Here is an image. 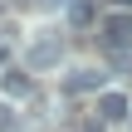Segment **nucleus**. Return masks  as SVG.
I'll list each match as a JSON object with an SVG mask.
<instances>
[{"instance_id": "obj_8", "label": "nucleus", "mask_w": 132, "mask_h": 132, "mask_svg": "<svg viewBox=\"0 0 132 132\" xmlns=\"http://www.w3.org/2000/svg\"><path fill=\"white\" fill-rule=\"evenodd\" d=\"M83 132H103V127H98V122H88V127H83Z\"/></svg>"}, {"instance_id": "obj_6", "label": "nucleus", "mask_w": 132, "mask_h": 132, "mask_svg": "<svg viewBox=\"0 0 132 132\" xmlns=\"http://www.w3.org/2000/svg\"><path fill=\"white\" fill-rule=\"evenodd\" d=\"M69 24H93V0H69Z\"/></svg>"}, {"instance_id": "obj_7", "label": "nucleus", "mask_w": 132, "mask_h": 132, "mask_svg": "<svg viewBox=\"0 0 132 132\" xmlns=\"http://www.w3.org/2000/svg\"><path fill=\"white\" fill-rule=\"evenodd\" d=\"M34 5H39V10H54V5H64V0H34Z\"/></svg>"}, {"instance_id": "obj_4", "label": "nucleus", "mask_w": 132, "mask_h": 132, "mask_svg": "<svg viewBox=\"0 0 132 132\" xmlns=\"http://www.w3.org/2000/svg\"><path fill=\"white\" fill-rule=\"evenodd\" d=\"M127 113H132V103L122 98V93H103V98H98V118L118 122V118H127Z\"/></svg>"}, {"instance_id": "obj_1", "label": "nucleus", "mask_w": 132, "mask_h": 132, "mask_svg": "<svg viewBox=\"0 0 132 132\" xmlns=\"http://www.w3.org/2000/svg\"><path fill=\"white\" fill-rule=\"evenodd\" d=\"M103 44H108V49H127V44H132V10L103 20Z\"/></svg>"}, {"instance_id": "obj_5", "label": "nucleus", "mask_w": 132, "mask_h": 132, "mask_svg": "<svg viewBox=\"0 0 132 132\" xmlns=\"http://www.w3.org/2000/svg\"><path fill=\"white\" fill-rule=\"evenodd\" d=\"M0 88H5L10 98H24V93H29V73H24V69H10V73L0 78Z\"/></svg>"}, {"instance_id": "obj_3", "label": "nucleus", "mask_w": 132, "mask_h": 132, "mask_svg": "<svg viewBox=\"0 0 132 132\" xmlns=\"http://www.w3.org/2000/svg\"><path fill=\"white\" fill-rule=\"evenodd\" d=\"M64 88H69V93H93V88H103V73H98V69H78V73L64 78Z\"/></svg>"}, {"instance_id": "obj_2", "label": "nucleus", "mask_w": 132, "mask_h": 132, "mask_svg": "<svg viewBox=\"0 0 132 132\" xmlns=\"http://www.w3.org/2000/svg\"><path fill=\"white\" fill-rule=\"evenodd\" d=\"M59 59H64V44H59V39H39V44H29V54H24L29 69H54Z\"/></svg>"}, {"instance_id": "obj_9", "label": "nucleus", "mask_w": 132, "mask_h": 132, "mask_svg": "<svg viewBox=\"0 0 132 132\" xmlns=\"http://www.w3.org/2000/svg\"><path fill=\"white\" fill-rule=\"evenodd\" d=\"M118 5H122V10H132V0H118Z\"/></svg>"}]
</instances>
